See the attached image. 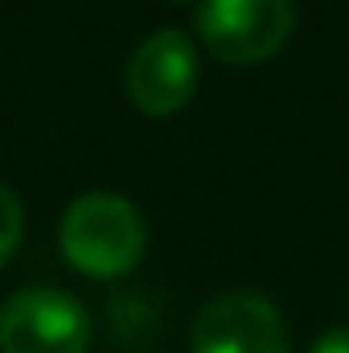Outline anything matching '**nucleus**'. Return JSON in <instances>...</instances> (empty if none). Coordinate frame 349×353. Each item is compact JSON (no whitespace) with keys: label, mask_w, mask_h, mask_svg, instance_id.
Listing matches in <instances>:
<instances>
[{"label":"nucleus","mask_w":349,"mask_h":353,"mask_svg":"<svg viewBox=\"0 0 349 353\" xmlns=\"http://www.w3.org/2000/svg\"><path fill=\"white\" fill-rule=\"evenodd\" d=\"M144 218L119 193H83L58 222V247L66 263L87 279H119L144 259Z\"/></svg>","instance_id":"obj_1"},{"label":"nucleus","mask_w":349,"mask_h":353,"mask_svg":"<svg viewBox=\"0 0 349 353\" xmlns=\"http://www.w3.org/2000/svg\"><path fill=\"white\" fill-rule=\"evenodd\" d=\"M193 17L201 46L230 66L275 58L296 29L292 0H201Z\"/></svg>","instance_id":"obj_2"},{"label":"nucleus","mask_w":349,"mask_h":353,"mask_svg":"<svg viewBox=\"0 0 349 353\" xmlns=\"http://www.w3.org/2000/svg\"><path fill=\"white\" fill-rule=\"evenodd\" d=\"M90 312L62 288H21L0 304V353H87Z\"/></svg>","instance_id":"obj_3"},{"label":"nucleus","mask_w":349,"mask_h":353,"mask_svg":"<svg viewBox=\"0 0 349 353\" xmlns=\"http://www.w3.org/2000/svg\"><path fill=\"white\" fill-rule=\"evenodd\" d=\"M197 79H201V66H197L193 37L181 29H157L132 50L123 83H128V99L144 115L165 119L193 99Z\"/></svg>","instance_id":"obj_4"},{"label":"nucleus","mask_w":349,"mask_h":353,"mask_svg":"<svg viewBox=\"0 0 349 353\" xmlns=\"http://www.w3.org/2000/svg\"><path fill=\"white\" fill-rule=\"evenodd\" d=\"M189 353H292V337L259 292H222L197 312Z\"/></svg>","instance_id":"obj_5"},{"label":"nucleus","mask_w":349,"mask_h":353,"mask_svg":"<svg viewBox=\"0 0 349 353\" xmlns=\"http://www.w3.org/2000/svg\"><path fill=\"white\" fill-rule=\"evenodd\" d=\"M21 234H25V205L8 185H0V267L17 255Z\"/></svg>","instance_id":"obj_6"},{"label":"nucleus","mask_w":349,"mask_h":353,"mask_svg":"<svg viewBox=\"0 0 349 353\" xmlns=\"http://www.w3.org/2000/svg\"><path fill=\"white\" fill-rule=\"evenodd\" d=\"M308 353H349V325H333V329H325Z\"/></svg>","instance_id":"obj_7"},{"label":"nucleus","mask_w":349,"mask_h":353,"mask_svg":"<svg viewBox=\"0 0 349 353\" xmlns=\"http://www.w3.org/2000/svg\"><path fill=\"white\" fill-rule=\"evenodd\" d=\"M173 4H181V8H189V4H201V0H173Z\"/></svg>","instance_id":"obj_8"}]
</instances>
